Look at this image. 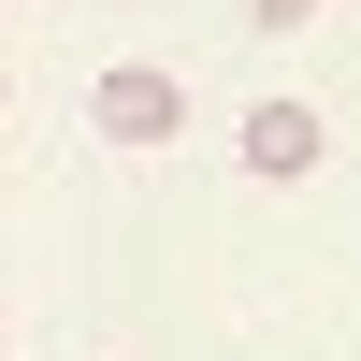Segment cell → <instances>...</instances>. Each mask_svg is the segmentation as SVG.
<instances>
[{"label":"cell","mask_w":361,"mask_h":361,"mask_svg":"<svg viewBox=\"0 0 361 361\" xmlns=\"http://www.w3.org/2000/svg\"><path fill=\"white\" fill-rule=\"evenodd\" d=\"M246 15H260V29H318V0H246Z\"/></svg>","instance_id":"obj_3"},{"label":"cell","mask_w":361,"mask_h":361,"mask_svg":"<svg viewBox=\"0 0 361 361\" xmlns=\"http://www.w3.org/2000/svg\"><path fill=\"white\" fill-rule=\"evenodd\" d=\"M87 130H102V145H173V130H188V87H173L159 58H116V73L87 87Z\"/></svg>","instance_id":"obj_1"},{"label":"cell","mask_w":361,"mask_h":361,"mask_svg":"<svg viewBox=\"0 0 361 361\" xmlns=\"http://www.w3.org/2000/svg\"><path fill=\"white\" fill-rule=\"evenodd\" d=\"M318 145H333V116H318V102H275V87L246 102V173H260V188H304Z\"/></svg>","instance_id":"obj_2"}]
</instances>
